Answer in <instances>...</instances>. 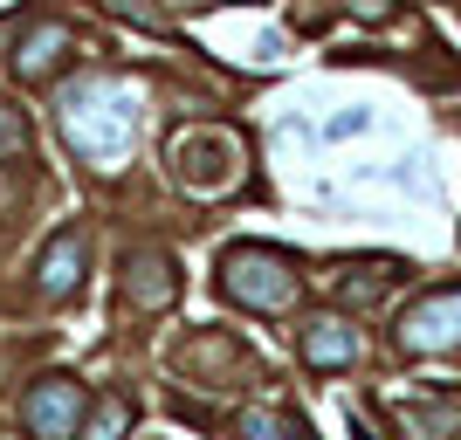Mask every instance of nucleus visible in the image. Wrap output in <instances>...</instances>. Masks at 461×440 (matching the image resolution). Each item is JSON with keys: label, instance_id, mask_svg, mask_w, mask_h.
Returning a JSON list of instances; mask_svg holds the SVG:
<instances>
[{"label": "nucleus", "instance_id": "nucleus-1", "mask_svg": "<svg viewBox=\"0 0 461 440\" xmlns=\"http://www.w3.org/2000/svg\"><path fill=\"white\" fill-rule=\"evenodd\" d=\"M138 111H145V96L124 76H83L77 90L56 103L69 152L90 158V166H117V158L138 145Z\"/></svg>", "mask_w": 461, "mask_h": 440}, {"label": "nucleus", "instance_id": "nucleus-2", "mask_svg": "<svg viewBox=\"0 0 461 440\" xmlns=\"http://www.w3.org/2000/svg\"><path fill=\"white\" fill-rule=\"evenodd\" d=\"M221 289L228 303L255 310V317H283L296 296H303V275L283 248H262V241H241V248L221 255Z\"/></svg>", "mask_w": 461, "mask_h": 440}, {"label": "nucleus", "instance_id": "nucleus-3", "mask_svg": "<svg viewBox=\"0 0 461 440\" xmlns=\"http://www.w3.org/2000/svg\"><path fill=\"white\" fill-rule=\"evenodd\" d=\"M179 179L193 193H228L241 179V138L221 131V124H200V131L179 138Z\"/></svg>", "mask_w": 461, "mask_h": 440}, {"label": "nucleus", "instance_id": "nucleus-4", "mask_svg": "<svg viewBox=\"0 0 461 440\" xmlns=\"http://www.w3.org/2000/svg\"><path fill=\"white\" fill-rule=\"evenodd\" d=\"M400 351L406 358H441L461 351V289H427L420 303L400 317Z\"/></svg>", "mask_w": 461, "mask_h": 440}, {"label": "nucleus", "instance_id": "nucleus-5", "mask_svg": "<svg viewBox=\"0 0 461 440\" xmlns=\"http://www.w3.org/2000/svg\"><path fill=\"white\" fill-rule=\"evenodd\" d=\"M83 413H90V400H83L77 379H41L35 392H28V406H21V420H28L35 440H77Z\"/></svg>", "mask_w": 461, "mask_h": 440}, {"label": "nucleus", "instance_id": "nucleus-6", "mask_svg": "<svg viewBox=\"0 0 461 440\" xmlns=\"http://www.w3.org/2000/svg\"><path fill=\"white\" fill-rule=\"evenodd\" d=\"M90 275V234L83 228H62L35 262V296L41 303H62V296H77V283Z\"/></svg>", "mask_w": 461, "mask_h": 440}, {"label": "nucleus", "instance_id": "nucleus-7", "mask_svg": "<svg viewBox=\"0 0 461 440\" xmlns=\"http://www.w3.org/2000/svg\"><path fill=\"white\" fill-rule=\"evenodd\" d=\"M296 351H303L310 372H345V364H358V351H366V337L351 330V317H310L303 337H296Z\"/></svg>", "mask_w": 461, "mask_h": 440}, {"label": "nucleus", "instance_id": "nucleus-8", "mask_svg": "<svg viewBox=\"0 0 461 440\" xmlns=\"http://www.w3.org/2000/svg\"><path fill=\"white\" fill-rule=\"evenodd\" d=\"M69 49H77V28L69 21H35V28H21V41H14V69L28 83H49L69 62Z\"/></svg>", "mask_w": 461, "mask_h": 440}, {"label": "nucleus", "instance_id": "nucleus-9", "mask_svg": "<svg viewBox=\"0 0 461 440\" xmlns=\"http://www.w3.org/2000/svg\"><path fill=\"white\" fill-rule=\"evenodd\" d=\"M173 296H179L173 255H158V248H138L131 262H124V303H131V310H166Z\"/></svg>", "mask_w": 461, "mask_h": 440}, {"label": "nucleus", "instance_id": "nucleus-10", "mask_svg": "<svg viewBox=\"0 0 461 440\" xmlns=\"http://www.w3.org/2000/svg\"><path fill=\"white\" fill-rule=\"evenodd\" d=\"M393 283H400V262H345L338 268V296H345V303H372V296H385Z\"/></svg>", "mask_w": 461, "mask_h": 440}, {"label": "nucleus", "instance_id": "nucleus-11", "mask_svg": "<svg viewBox=\"0 0 461 440\" xmlns=\"http://www.w3.org/2000/svg\"><path fill=\"white\" fill-rule=\"evenodd\" d=\"M131 420H138V406L124 400V392H104V400L83 413L77 440H124V434H131Z\"/></svg>", "mask_w": 461, "mask_h": 440}, {"label": "nucleus", "instance_id": "nucleus-12", "mask_svg": "<svg viewBox=\"0 0 461 440\" xmlns=\"http://www.w3.org/2000/svg\"><path fill=\"white\" fill-rule=\"evenodd\" d=\"M234 434H241V440H296V427H289L283 413H262V406H255V413L234 420Z\"/></svg>", "mask_w": 461, "mask_h": 440}, {"label": "nucleus", "instance_id": "nucleus-13", "mask_svg": "<svg viewBox=\"0 0 461 440\" xmlns=\"http://www.w3.org/2000/svg\"><path fill=\"white\" fill-rule=\"evenodd\" d=\"M28 152V117L14 103H0V158H21Z\"/></svg>", "mask_w": 461, "mask_h": 440}, {"label": "nucleus", "instance_id": "nucleus-14", "mask_svg": "<svg viewBox=\"0 0 461 440\" xmlns=\"http://www.w3.org/2000/svg\"><path fill=\"white\" fill-rule=\"evenodd\" d=\"M117 21H131V28H152V35H166V14H158L152 0H104Z\"/></svg>", "mask_w": 461, "mask_h": 440}, {"label": "nucleus", "instance_id": "nucleus-15", "mask_svg": "<svg viewBox=\"0 0 461 440\" xmlns=\"http://www.w3.org/2000/svg\"><path fill=\"white\" fill-rule=\"evenodd\" d=\"M366 131V111H345V117H330V138H358Z\"/></svg>", "mask_w": 461, "mask_h": 440}, {"label": "nucleus", "instance_id": "nucleus-16", "mask_svg": "<svg viewBox=\"0 0 461 440\" xmlns=\"http://www.w3.org/2000/svg\"><path fill=\"white\" fill-rule=\"evenodd\" d=\"M351 14H366V21H385L393 7H385V0H351Z\"/></svg>", "mask_w": 461, "mask_h": 440}, {"label": "nucleus", "instance_id": "nucleus-17", "mask_svg": "<svg viewBox=\"0 0 461 440\" xmlns=\"http://www.w3.org/2000/svg\"><path fill=\"white\" fill-rule=\"evenodd\" d=\"M21 41V21H0V49H14Z\"/></svg>", "mask_w": 461, "mask_h": 440}]
</instances>
